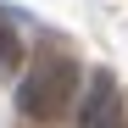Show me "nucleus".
Returning a JSON list of instances; mask_svg holds the SVG:
<instances>
[{
  "mask_svg": "<svg viewBox=\"0 0 128 128\" xmlns=\"http://www.w3.org/2000/svg\"><path fill=\"white\" fill-rule=\"evenodd\" d=\"M78 84H84V67L61 50H45L28 61L22 84H17V112L28 122H56L67 106L78 100Z\"/></svg>",
  "mask_w": 128,
  "mask_h": 128,
  "instance_id": "nucleus-1",
  "label": "nucleus"
},
{
  "mask_svg": "<svg viewBox=\"0 0 128 128\" xmlns=\"http://www.w3.org/2000/svg\"><path fill=\"white\" fill-rule=\"evenodd\" d=\"M78 128H122V100H117L112 72H89L84 100H78Z\"/></svg>",
  "mask_w": 128,
  "mask_h": 128,
  "instance_id": "nucleus-2",
  "label": "nucleus"
},
{
  "mask_svg": "<svg viewBox=\"0 0 128 128\" xmlns=\"http://www.w3.org/2000/svg\"><path fill=\"white\" fill-rule=\"evenodd\" d=\"M22 61H28V50H22V34L0 22V72H17Z\"/></svg>",
  "mask_w": 128,
  "mask_h": 128,
  "instance_id": "nucleus-3",
  "label": "nucleus"
}]
</instances>
